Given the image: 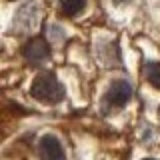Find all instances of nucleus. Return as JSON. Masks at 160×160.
I'll use <instances>...</instances> for the list:
<instances>
[{
    "label": "nucleus",
    "instance_id": "obj_1",
    "mask_svg": "<svg viewBox=\"0 0 160 160\" xmlns=\"http://www.w3.org/2000/svg\"><path fill=\"white\" fill-rule=\"evenodd\" d=\"M30 94L34 100L42 104H58L64 100V86L60 84L56 74L52 72H42L34 78L32 86H30Z\"/></svg>",
    "mask_w": 160,
    "mask_h": 160
},
{
    "label": "nucleus",
    "instance_id": "obj_2",
    "mask_svg": "<svg viewBox=\"0 0 160 160\" xmlns=\"http://www.w3.org/2000/svg\"><path fill=\"white\" fill-rule=\"evenodd\" d=\"M132 98V86L128 80H114L104 94V104L108 108H124Z\"/></svg>",
    "mask_w": 160,
    "mask_h": 160
},
{
    "label": "nucleus",
    "instance_id": "obj_3",
    "mask_svg": "<svg viewBox=\"0 0 160 160\" xmlns=\"http://www.w3.org/2000/svg\"><path fill=\"white\" fill-rule=\"evenodd\" d=\"M22 56L30 64H42L44 60L50 58V44L42 36H36L22 46Z\"/></svg>",
    "mask_w": 160,
    "mask_h": 160
},
{
    "label": "nucleus",
    "instance_id": "obj_4",
    "mask_svg": "<svg viewBox=\"0 0 160 160\" xmlns=\"http://www.w3.org/2000/svg\"><path fill=\"white\" fill-rule=\"evenodd\" d=\"M38 156L40 160H66L62 144L54 134H44L38 140Z\"/></svg>",
    "mask_w": 160,
    "mask_h": 160
},
{
    "label": "nucleus",
    "instance_id": "obj_5",
    "mask_svg": "<svg viewBox=\"0 0 160 160\" xmlns=\"http://www.w3.org/2000/svg\"><path fill=\"white\" fill-rule=\"evenodd\" d=\"M84 8H86V0H60V12L68 18L80 14Z\"/></svg>",
    "mask_w": 160,
    "mask_h": 160
},
{
    "label": "nucleus",
    "instance_id": "obj_6",
    "mask_svg": "<svg viewBox=\"0 0 160 160\" xmlns=\"http://www.w3.org/2000/svg\"><path fill=\"white\" fill-rule=\"evenodd\" d=\"M142 72H144V76H146L150 86L160 90V62H146Z\"/></svg>",
    "mask_w": 160,
    "mask_h": 160
},
{
    "label": "nucleus",
    "instance_id": "obj_7",
    "mask_svg": "<svg viewBox=\"0 0 160 160\" xmlns=\"http://www.w3.org/2000/svg\"><path fill=\"white\" fill-rule=\"evenodd\" d=\"M124 2H130V0H114V4H124Z\"/></svg>",
    "mask_w": 160,
    "mask_h": 160
},
{
    "label": "nucleus",
    "instance_id": "obj_8",
    "mask_svg": "<svg viewBox=\"0 0 160 160\" xmlns=\"http://www.w3.org/2000/svg\"><path fill=\"white\" fill-rule=\"evenodd\" d=\"M144 160H154V158H144Z\"/></svg>",
    "mask_w": 160,
    "mask_h": 160
}]
</instances>
